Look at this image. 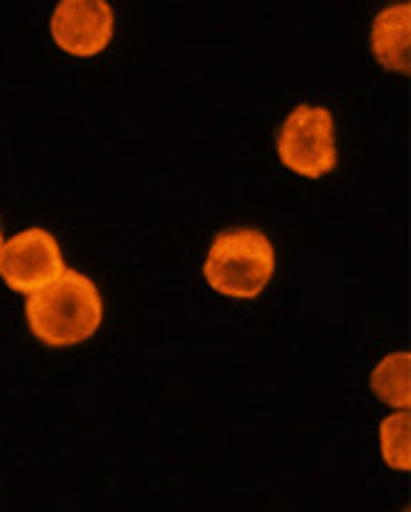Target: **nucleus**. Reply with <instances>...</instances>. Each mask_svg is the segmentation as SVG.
<instances>
[{"mask_svg":"<svg viewBox=\"0 0 411 512\" xmlns=\"http://www.w3.org/2000/svg\"><path fill=\"white\" fill-rule=\"evenodd\" d=\"M274 272V250L258 230L219 233L207 252L205 277L224 297L252 300L258 297Z\"/></svg>","mask_w":411,"mask_h":512,"instance_id":"obj_2","label":"nucleus"},{"mask_svg":"<svg viewBox=\"0 0 411 512\" xmlns=\"http://www.w3.org/2000/svg\"><path fill=\"white\" fill-rule=\"evenodd\" d=\"M115 14L104 0H62L51 17V37L70 56H96L112 40Z\"/></svg>","mask_w":411,"mask_h":512,"instance_id":"obj_5","label":"nucleus"},{"mask_svg":"<svg viewBox=\"0 0 411 512\" xmlns=\"http://www.w3.org/2000/svg\"><path fill=\"white\" fill-rule=\"evenodd\" d=\"M370 387L378 401L406 412L411 403V356L409 353H389L372 370Z\"/></svg>","mask_w":411,"mask_h":512,"instance_id":"obj_7","label":"nucleus"},{"mask_svg":"<svg viewBox=\"0 0 411 512\" xmlns=\"http://www.w3.org/2000/svg\"><path fill=\"white\" fill-rule=\"evenodd\" d=\"M277 154L283 166L311 180L333 171L336 168L333 115L325 107L300 104L280 126Z\"/></svg>","mask_w":411,"mask_h":512,"instance_id":"obj_3","label":"nucleus"},{"mask_svg":"<svg viewBox=\"0 0 411 512\" xmlns=\"http://www.w3.org/2000/svg\"><path fill=\"white\" fill-rule=\"evenodd\" d=\"M3 244H6V241H3V230H0V255H3Z\"/></svg>","mask_w":411,"mask_h":512,"instance_id":"obj_9","label":"nucleus"},{"mask_svg":"<svg viewBox=\"0 0 411 512\" xmlns=\"http://www.w3.org/2000/svg\"><path fill=\"white\" fill-rule=\"evenodd\" d=\"M372 56L384 65L386 70L395 73H409L411 70V6L398 3L389 6L375 17L372 23Z\"/></svg>","mask_w":411,"mask_h":512,"instance_id":"obj_6","label":"nucleus"},{"mask_svg":"<svg viewBox=\"0 0 411 512\" xmlns=\"http://www.w3.org/2000/svg\"><path fill=\"white\" fill-rule=\"evenodd\" d=\"M411 417L409 412H395L381 420L378 429V443H381V457L389 468L395 471H409L411 468Z\"/></svg>","mask_w":411,"mask_h":512,"instance_id":"obj_8","label":"nucleus"},{"mask_svg":"<svg viewBox=\"0 0 411 512\" xmlns=\"http://www.w3.org/2000/svg\"><path fill=\"white\" fill-rule=\"evenodd\" d=\"M65 269L68 266H65V255L59 250V241L48 230L28 227L3 244L0 277L17 294L31 297L37 291L48 289Z\"/></svg>","mask_w":411,"mask_h":512,"instance_id":"obj_4","label":"nucleus"},{"mask_svg":"<svg viewBox=\"0 0 411 512\" xmlns=\"http://www.w3.org/2000/svg\"><path fill=\"white\" fill-rule=\"evenodd\" d=\"M104 317L96 283L76 269H65L48 289L26 300L31 333L48 347H73L90 339Z\"/></svg>","mask_w":411,"mask_h":512,"instance_id":"obj_1","label":"nucleus"}]
</instances>
